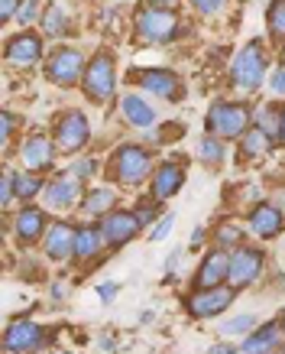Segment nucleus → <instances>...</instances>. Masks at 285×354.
<instances>
[{"instance_id":"20","label":"nucleus","mask_w":285,"mask_h":354,"mask_svg":"<svg viewBox=\"0 0 285 354\" xmlns=\"http://www.w3.org/2000/svg\"><path fill=\"white\" fill-rule=\"evenodd\" d=\"M279 332H282V325H275V322L263 325L259 332H253L246 342H243V351L246 354H269L275 348V342H279Z\"/></svg>"},{"instance_id":"4","label":"nucleus","mask_w":285,"mask_h":354,"mask_svg":"<svg viewBox=\"0 0 285 354\" xmlns=\"http://www.w3.org/2000/svg\"><path fill=\"white\" fill-rule=\"evenodd\" d=\"M81 53L78 49H59V53L49 55V65H46V75L52 78L55 85H75L81 78Z\"/></svg>"},{"instance_id":"32","label":"nucleus","mask_w":285,"mask_h":354,"mask_svg":"<svg viewBox=\"0 0 285 354\" xmlns=\"http://www.w3.org/2000/svg\"><path fill=\"white\" fill-rule=\"evenodd\" d=\"M172 225H175V218L166 215L156 227H153V241H166V237H169V231H172Z\"/></svg>"},{"instance_id":"42","label":"nucleus","mask_w":285,"mask_h":354,"mask_svg":"<svg viewBox=\"0 0 285 354\" xmlns=\"http://www.w3.org/2000/svg\"><path fill=\"white\" fill-rule=\"evenodd\" d=\"M179 263H181V254H179V250H175V254H172V257H169V270H175V267H179Z\"/></svg>"},{"instance_id":"37","label":"nucleus","mask_w":285,"mask_h":354,"mask_svg":"<svg viewBox=\"0 0 285 354\" xmlns=\"http://www.w3.org/2000/svg\"><path fill=\"white\" fill-rule=\"evenodd\" d=\"M97 296H101V299L104 302H110L117 296V283H107V286H97Z\"/></svg>"},{"instance_id":"8","label":"nucleus","mask_w":285,"mask_h":354,"mask_svg":"<svg viewBox=\"0 0 285 354\" xmlns=\"http://www.w3.org/2000/svg\"><path fill=\"white\" fill-rule=\"evenodd\" d=\"M85 88L95 101H104V97L114 95V62H110V55H97L91 62V68L85 72Z\"/></svg>"},{"instance_id":"13","label":"nucleus","mask_w":285,"mask_h":354,"mask_svg":"<svg viewBox=\"0 0 285 354\" xmlns=\"http://www.w3.org/2000/svg\"><path fill=\"white\" fill-rule=\"evenodd\" d=\"M75 241H78V231L68 225H52L49 227V237H46V254L52 260H65L68 254H75Z\"/></svg>"},{"instance_id":"27","label":"nucleus","mask_w":285,"mask_h":354,"mask_svg":"<svg viewBox=\"0 0 285 354\" xmlns=\"http://www.w3.org/2000/svg\"><path fill=\"white\" fill-rule=\"evenodd\" d=\"M46 32L49 36H59V32L68 30V17H65V10H59V7H52V10L46 13V20H43Z\"/></svg>"},{"instance_id":"38","label":"nucleus","mask_w":285,"mask_h":354,"mask_svg":"<svg viewBox=\"0 0 285 354\" xmlns=\"http://www.w3.org/2000/svg\"><path fill=\"white\" fill-rule=\"evenodd\" d=\"M208 354H237V348H233V344H214Z\"/></svg>"},{"instance_id":"3","label":"nucleus","mask_w":285,"mask_h":354,"mask_svg":"<svg viewBox=\"0 0 285 354\" xmlns=\"http://www.w3.org/2000/svg\"><path fill=\"white\" fill-rule=\"evenodd\" d=\"M246 120H250V111L243 104H214L211 114H208V127L217 137H240Z\"/></svg>"},{"instance_id":"35","label":"nucleus","mask_w":285,"mask_h":354,"mask_svg":"<svg viewBox=\"0 0 285 354\" xmlns=\"http://www.w3.org/2000/svg\"><path fill=\"white\" fill-rule=\"evenodd\" d=\"M195 7H198L201 13H214L224 7V0H195Z\"/></svg>"},{"instance_id":"2","label":"nucleus","mask_w":285,"mask_h":354,"mask_svg":"<svg viewBox=\"0 0 285 354\" xmlns=\"http://www.w3.org/2000/svg\"><path fill=\"white\" fill-rule=\"evenodd\" d=\"M137 26H139V36H143V39H149V43H166V39H172V36H175L179 17H175V13H169V10H159V7H153V10L139 13Z\"/></svg>"},{"instance_id":"30","label":"nucleus","mask_w":285,"mask_h":354,"mask_svg":"<svg viewBox=\"0 0 285 354\" xmlns=\"http://www.w3.org/2000/svg\"><path fill=\"white\" fill-rule=\"evenodd\" d=\"M256 325L253 315H240V319H230V322L224 325V335H237V332H250Z\"/></svg>"},{"instance_id":"12","label":"nucleus","mask_w":285,"mask_h":354,"mask_svg":"<svg viewBox=\"0 0 285 354\" xmlns=\"http://www.w3.org/2000/svg\"><path fill=\"white\" fill-rule=\"evenodd\" d=\"M78 195H81V185L75 176H65V179H55L49 189H46V205L55 208V212H62V208H72L78 202Z\"/></svg>"},{"instance_id":"26","label":"nucleus","mask_w":285,"mask_h":354,"mask_svg":"<svg viewBox=\"0 0 285 354\" xmlns=\"http://www.w3.org/2000/svg\"><path fill=\"white\" fill-rule=\"evenodd\" d=\"M266 20H269V32L273 36H285V0H273Z\"/></svg>"},{"instance_id":"9","label":"nucleus","mask_w":285,"mask_h":354,"mask_svg":"<svg viewBox=\"0 0 285 354\" xmlns=\"http://www.w3.org/2000/svg\"><path fill=\"white\" fill-rule=\"evenodd\" d=\"M43 344V328L36 322H13L7 328V351L13 354H30Z\"/></svg>"},{"instance_id":"10","label":"nucleus","mask_w":285,"mask_h":354,"mask_svg":"<svg viewBox=\"0 0 285 354\" xmlns=\"http://www.w3.org/2000/svg\"><path fill=\"white\" fill-rule=\"evenodd\" d=\"M101 231H104L107 244H127L130 237L139 231V218L137 215H127V212H110V215L104 218Z\"/></svg>"},{"instance_id":"16","label":"nucleus","mask_w":285,"mask_h":354,"mask_svg":"<svg viewBox=\"0 0 285 354\" xmlns=\"http://www.w3.org/2000/svg\"><path fill=\"white\" fill-rule=\"evenodd\" d=\"M85 140H88V120L81 114H68L59 124V143H62V150H78V147H85Z\"/></svg>"},{"instance_id":"33","label":"nucleus","mask_w":285,"mask_h":354,"mask_svg":"<svg viewBox=\"0 0 285 354\" xmlns=\"http://www.w3.org/2000/svg\"><path fill=\"white\" fill-rule=\"evenodd\" d=\"M36 10H39V0H26V3L20 7V13H17V17H20V23H32Z\"/></svg>"},{"instance_id":"39","label":"nucleus","mask_w":285,"mask_h":354,"mask_svg":"<svg viewBox=\"0 0 285 354\" xmlns=\"http://www.w3.org/2000/svg\"><path fill=\"white\" fill-rule=\"evenodd\" d=\"M17 3H20V0H3V20H10V17H13Z\"/></svg>"},{"instance_id":"17","label":"nucleus","mask_w":285,"mask_h":354,"mask_svg":"<svg viewBox=\"0 0 285 354\" xmlns=\"http://www.w3.org/2000/svg\"><path fill=\"white\" fill-rule=\"evenodd\" d=\"M181 179H185L181 166H175V162L159 166L156 179H153V192H156V198H169V195H175L181 189Z\"/></svg>"},{"instance_id":"40","label":"nucleus","mask_w":285,"mask_h":354,"mask_svg":"<svg viewBox=\"0 0 285 354\" xmlns=\"http://www.w3.org/2000/svg\"><path fill=\"white\" fill-rule=\"evenodd\" d=\"M204 241V227H195V234H191V247H198Z\"/></svg>"},{"instance_id":"24","label":"nucleus","mask_w":285,"mask_h":354,"mask_svg":"<svg viewBox=\"0 0 285 354\" xmlns=\"http://www.w3.org/2000/svg\"><path fill=\"white\" fill-rule=\"evenodd\" d=\"M110 205H114V189H95V192L85 198V208L91 215H101V212H107Z\"/></svg>"},{"instance_id":"36","label":"nucleus","mask_w":285,"mask_h":354,"mask_svg":"<svg viewBox=\"0 0 285 354\" xmlns=\"http://www.w3.org/2000/svg\"><path fill=\"white\" fill-rule=\"evenodd\" d=\"M91 172H95V162H75V166H72V176H75V179H81V176H91Z\"/></svg>"},{"instance_id":"28","label":"nucleus","mask_w":285,"mask_h":354,"mask_svg":"<svg viewBox=\"0 0 285 354\" xmlns=\"http://www.w3.org/2000/svg\"><path fill=\"white\" fill-rule=\"evenodd\" d=\"M13 183H17V195H20V198H30V195H36L43 189V183H39L36 176H20V179L13 176Z\"/></svg>"},{"instance_id":"18","label":"nucleus","mask_w":285,"mask_h":354,"mask_svg":"<svg viewBox=\"0 0 285 354\" xmlns=\"http://www.w3.org/2000/svg\"><path fill=\"white\" fill-rule=\"evenodd\" d=\"M23 162L30 166V169H43L52 162V143L49 137H30L23 143Z\"/></svg>"},{"instance_id":"25","label":"nucleus","mask_w":285,"mask_h":354,"mask_svg":"<svg viewBox=\"0 0 285 354\" xmlns=\"http://www.w3.org/2000/svg\"><path fill=\"white\" fill-rule=\"evenodd\" d=\"M266 147H269V133H266L263 127L253 130V133H246V140H243V153H246V156H263Z\"/></svg>"},{"instance_id":"46","label":"nucleus","mask_w":285,"mask_h":354,"mask_svg":"<svg viewBox=\"0 0 285 354\" xmlns=\"http://www.w3.org/2000/svg\"><path fill=\"white\" fill-rule=\"evenodd\" d=\"M282 335H285V322H282Z\"/></svg>"},{"instance_id":"45","label":"nucleus","mask_w":285,"mask_h":354,"mask_svg":"<svg viewBox=\"0 0 285 354\" xmlns=\"http://www.w3.org/2000/svg\"><path fill=\"white\" fill-rule=\"evenodd\" d=\"M279 283H282V286H285V277H282V279H279Z\"/></svg>"},{"instance_id":"47","label":"nucleus","mask_w":285,"mask_h":354,"mask_svg":"<svg viewBox=\"0 0 285 354\" xmlns=\"http://www.w3.org/2000/svg\"><path fill=\"white\" fill-rule=\"evenodd\" d=\"M282 354H285V351H282Z\"/></svg>"},{"instance_id":"21","label":"nucleus","mask_w":285,"mask_h":354,"mask_svg":"<svg viewBox=\"0 0 285 354\" xmlns=\"http://www.w3.org/2000/svg\"><path fill=\"white\" fill-rule=\"evenodd\" d=\"M120 108H124V118H127L133 127H149V124L156 120V111L149 108L146 101H143V97H137V95H127Z\"/></svg>"},{"instance_id":"14","label":"nucleus","mask_w":285,"mask_h":354,"mask_svg":"<svg viewBox=\"0 0 285 354\" xmlns=\"http://www.w3.org/2000/svg\"><path fill=\"white\" fill-rule=\"evenodd\" d=\"M137 82L146 88V91L169 97V101L181 95V82H179V75H172V72H139Z\"/></svg>"},{"instance_id":"43","label":"nucleus","mask_w":285,"mask_h":354,"mask_svg":"<svg viewBox=\"0 0 285 354\" xmlns=\"http://www.w3.org/2000/svg\"><path fill=\"white\" fill-rule=\"evenodd\" d=\"M279 137H282V143H285V111L279 114Z\"/></svg>"},{"instance_id":"34","label":"nucleus","mask_w":285,"mask_h":354,"mask_svg":"<svg viewBox=\"0 0 285 354\" xmlns=\"http://www.w3.org/2000/svg\"><path fill=\"white\" fill-rule=\"evenodd\" d=\"M269 85H273L275 95H285V65H279L273 72V78H269Z\"/></svg>"},{"instance_id":"5","label":"nucleus","mask_w":285,"mask_h":354,"mask_svg":"<svg viewBox=\"0 0 285 354\" xmlns=\"http://www.w3.org/2000/svg\"><path fill=\"white\" fill-rule=\"evenodd\" d=\"M263 270V254L253 247H240L237 254H230V267H227V283L230 286H246L253 283Z\"/></svg>"},{"instance_id":"7","label":"nucleus","mask_w":285,"mask_h":354,"mask_svg":"<svg viewBox=\"0 0 285 354\" xmlns=\"http://www.w3.org/2000/svg\"><path fill=\"white\" fill-rule=\"evenodd\" d=\"M230 302H233V286H211V290L195 292L188 299V309H191V315H198V319H211L217 312L230 309Z\"/></svg>"},{"instance_id":"19","label":"nucleus","mask_w":285,"mask_h":354,"mask_svg":"<svg viewBox=\"0 0 285 354\" xmlns=\"http://www.w3.org/2000/svg\"><path fill=\"white\" fill-rule=\"evenodd\" d=\"M39 55H43V49H39V39H36V36H17V39L7 46V59L17 65H32Z\"/></svg>"},{"instance_id":"11","label":"nucleus","mask_w":285,"mask_h":354,"mask_svg":"<svg viewBox=\"0 0 285 354\" xmlns=\"http://www.w3.org/2000/svg\"><path fill=\"white\" fill-rule=\"evenodd\" d=\"M227 267H230V257H227L224 250L208 254V257H204V263H201V270H198V286H201V290H211V286L227 283Z\"/></svg>"},{"instance_id":"23","label":"nucleus","mask_w":285,"mask_h":354,"mask_svg":"<svg viewBox=\"0 0 285 354\" xmlns=\"http://www.w3.org/2000/svg\"><path fill=\"white\" fill-rule=\"evenodd\" d=\"M104 244V231L101 227H81L78 231V241H75V254L78 257H95Z\"/></svg>"},{"instance_id":"31","label":"nucleus","mask_w":285,"mask_h":354,"mask_svg":"<svg viewBox=\"0 0 285 354\" xmlns=\"http://www.w3.org/2000/svg\"><path fill=\"white\" fill-rule=\"evenodd\" d=\"M217 241H221V247H227V244H240L243 241V231L237 225H224L221 227V234H217Z\"/></svg>"},{"instance_id":"29","label":"nucleus","mask_w":285,"mask_h":354,"mask_svg":"<svg viewBox=\"0 0 285 354\" xmlns=\"http://www.w3.org/2000/svg\"><path fill=\"white\" fill-rule=\"evenodd\" d=\"M201 160H208V162H221V160H224V147L217 143V140L204 137V140H201Z\"/></svg>"},{"instance_id":"1","label":"nucleus","mask_w":285,"mask_h":354,"mask_svg":"<svg viewBox=\"0 0 285 354\" xmlns=\"http://www.w3.org/2000/svg\"><path fill=\"white\" fill-rule=\"evenodd\" d=\"M263 75H266V55H263V46L259 43H250L237 55V62H233V82L240 88H259L263 85Z\"/></svg>"},{"instance_id":"41","label":"nucleus","mask_w":285,"mask_h":354,"mask_svg":"<svg viewBox=\"0 0 285 354\" xmlns=\"http://www.w3.org/2000/svg\"><path fill=\"white\" fill-rule=\"evenodd\" d=\"M13 130V114H3V133H10Z\"/></svg>"},{"instance_id":"44","label":"nucleus","mask_w":285,"mask_h":354,"mask_svg":"<svg viewBox=\"0 0 285 354\" xmlns=\"http://www.w3.org/2000/svg\"><path fill=\"white\" fill-rule=\"evenodd\" d=\"M153 3H175V0H153Z\"/></svg>"},{"instance_id":"22","label":"nucleus","mask_w":285,"mask_h":354,"mask_svg":"<svg viewBox=\"0 0 285 354\" xmlns=\"http://www.w3.org/2000/svg\"><path fill=\"white\" fill-rule=\"evenodd\" d=\"M39 231H46V218L39 208H23L20 218H17V234H20V241H36L39 237Z\"/></svg>"},{"instance_id":"15","label":"nucleus","mask_w":285,"mask_h":354,"mask_svg":"<svg viewBox=\"0 0 285 354\" xmlns=\"http://www.w3.org/2000/svg\"><path fill=\"white\" fill-rule=\"evenodd\" d=\"M282 212L275 208V205H259L253 208V215H250V227H253L259 237H275L282 231Z\"/></svg>"},{"instance_id":"6","label":"nucleus","mask_w":285,"mask_h":354,"mask_svg":"<svg viewBox=\"0 0 285 354\" xmlns=\"http://www.w3.org/2000/svg\"><path fill=\"white\" fill-rule=\"evenodd\" d=\"M153 169V156L143 147H124L117 156V176L130 185H139Z\"/></svg>"}]
</instances>
